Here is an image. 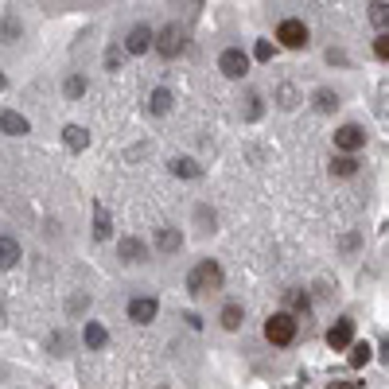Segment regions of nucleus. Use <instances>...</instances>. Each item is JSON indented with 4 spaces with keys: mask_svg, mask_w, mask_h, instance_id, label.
Here are the masks:
<instances>
[{
    "mask_svg": "<svg viewBox=\"0 0 389 389\" xmlns=\"http://www.w3.org/2000/svg\"><path fill=\"white\" fill-rule=\"evenodd\" d=\"M214 288H222V265L218 261H199V265L187 273V292L191 296H203V292H214Z\"/></svg>",
    "mask_w": 389,
    "mask_h": 389,
    "instance_id": "1",
    "label": "nucleus"
},
{
    "mask_svg": "<svg viewBox=\"0 0 389 389\" xmlns=\"http://www.w3.org/2000/svg\"><path fill=\"white\" fill-rule=\"evenodd\" d=\"M296 319L288 316V312H277V316L265 319V339L273 342V347H288L292 339H296Z\"/></svg>",
    "mask_w": 389,
    "mask_h": 389,
    "instance_id": "2",
    "label": "nucleus"
},
{
    "mask_svg": "<svg viewBox=\"0 0 389 389\" xmlns=\"http://www.w3.org/2000/svg\"><path fill=\"white\" fill-rule=\"evenodd\" d=\"M183 47H187V32H183L179 24H168L164 32H156V55L160 59H175Z\"/></svg>",
    "mask_w": 389,
    "mask_h": 389,
    "instance_id": "3",
    "label": "nucleus"
},
{
    "mask_svg": "<svg viewBox=\"0 0 389 389\" xmlns=\"http://www.w3.org/2000/svg\"><path fill=\"white\" fill-rule=\"evenodd\" d=\"M218 71L226 74V78H245V74H249V55H245L242 47H226L218 55Z\"/></svg>",
    "mask_w": 389,
    "mask_h": 389,
    "instance_id": "4",
    "label": "nucleus"
},
{
    "mask_svg": "<svg viewBox=\"0 0 389 389\" xmlns=\"http://www.w3.org/2000/svg\"><path fill=\"white\" fill-rule=\"evenodd\" d=\"M277 39L284 43L288 51H300V47H308V27H304V20H280V27H277Z\"/></svg>",
    "mask_w": 389,
    "mask_h": 389,
    "instance_id": "5",
    "label": "nucleus"
},
{
    "mask_svg": "<svg viewBox=\"0 0 389 389\" xmlns=\"http://www.w3.org/2000/svg\"><path fill=\"white\" fill-rule=\"evenodd\" d=\"M156 47V32L148 24H136V27H129V36H125V51L129 55H148V51Z\"/></svg>",
    "mask_w": 389,
    "mask_h": 389,
    "instance_id": "6",
    "label": "nucleus"
},
{
    "mask_svg": "<svg viewBox=\"0 0 389 389\" xmlns=\"http://www.w3.org/2000/svg\"><path fill=\"white\" fill-rule=\"evenodd\" d=\"M335 148H339V152H358V148H366V129L362 125H342L339 133H335Z\"/></svg>",
    "mask_w": 389,
    "mask_h": 389,
    "instance_id": "7",
    "label": "nucleus"
},
{
    "mask_svg": "<svg viewBox=\"0 0 389 389\" xmlns=\"http://www.w3.org/2000/svg\"><path fill=\"white\" fill-rule=\"evenodd\" d=\"M0 133L4 136H27L32 133V121L16 110H0Z\"/></svg>",
    "mask_w": 389,
    "mask_h": 389,
    "instance_id": "8",
    "label": "nucleus"
},
{
    "mask_svg": "<svg viewBox=\"0 0 389 389\" xmlns=\"http://www.w3.org/2000/svg\"><path fill=\"white\" fill-rule=\"evenodd\" d=\"M156 316H160V304L152 300V296H136L133 304H129V319H133V323H140V327H145V323H152Z\"/></svg>",
    "mask_w": 389,
    "mask_h": 389,
    "instance_id": "9",
    "label": "nucleus"
},
{
    "mask_svg": "<svg viewBox=\"0 0 389 389\" xmlns=\"http://www.w3.org/2000/svg\"><path fill=\"white\" fill-rule=\"evenodd\" d=\"M351 342H354V319H339L327 331V347L331 351H351Z\"/></svg>",
    "mask_w": 389,
    "mask_h": 389,
    "instance_id": "10",
    "label": "nucleus"
},
{
    "mask_svg": "<svg viewBox=\"0 0 389 389\" xmlns=\"http://www.w3.org/2000/svg\"><path fill=\"white\" fill-rule=\"evenodd\" d=\"M117 257H121L125 265H140L148 257V245L140 242V238H121V242H117Z\"/></svg>",
    "mask_w": 389,
    "mask_h": 389,
    "instance_id": "11",
    "label": "nucleus"
},
{
    "mask_svg": "<svg viewBox=\"0 0 389 389\" xmlns=\"http://www.w3.org/2000/svg\"><path fill=\"white\" fill-rule=\"evenodd\" d=\"M82 342H86V351H105V342H110V331L101 327V323H86L82 327Z\"/></svg>",
    "mask_w": 389,
    "mask_h": 389,
    "instance_id": "12",
    "label": "nucleus"
},
{
    "mask_svg": "<svg viewBox=\"0 0 389 389\" xmlns=\"http://www.w3.org/2000/svg\"><path fill=\"white\" fill-rule=\"evenodd\" d=\"M62 140H66L71 152H86V148H90V133H86L82 125H66V129H62Z\"/></svg>",
    "mask_w": 389,
    "mask_h": 389,
    "instance_id": "13",
    "label": "nucleus"
},
{
    "mask_svg": "<svg viewBox=\"0 0 389 389\" xmlns=\"http://www.w3.org/2000/svg\"><path fill=\"white\" fill-rule=\"evenodd\" d=\"M168 171H171V175H179V179H199V175H203V168H199L191 156H175L168 164Z\"/></svg>",
    "mask_w": 389,
    "mask_h": 389,
    "instance_id": "14",
    "label": "nucleus"
},
{
    "mask_svg": "<svg viewBox=\"0 0 389 389\" xmlns=\"http://www.w3.org/2000/svg\"><path fill=\"white\" fill-rule=\"evenodd\" d=\"M156 249H160V253H179V249H183V234L171 230V226H164V230L156 234Z\"/></svg>",
    "mask_w": 389,
    "mask_h": 389,
    "instance_id": "15",
    "label": "nucleus"
},
{
    "mask_svg": "<svg viewBox=\"0 0 389 389\" xmlns=\"http://www.w3.org/2000/svg\"><path fill=\"white\" fill-rule=\"evenodd\" d=\"M354 171H358V160H354V152H342V156L331 160V175H339V179H351Z\"/></svg>",
    "mask_w": 389,
    "mask_h": 389,
    "instance_id": "16",
    "label": "nucleus"
},
{
    "mask_svg": "<svg viewBox=\"0 0 389 389\" xmlns=\"http://www.w3.org/2000/svg\"><path fill=\"white\" fill-rule=\"evenodd\" d=\"M20 242L16 238H0V268H12L16 261H20Z\"/></svg>",
    "mask_w": 389,
    "mask_h": 389,
    "instance_id": "17",
    "label": "nucleus"
},
{
    "mask_svg": "<svg viewBox=\"0 0 389 389\" xmlns=\"http://www.w3.org/2000/svg\"><path fill=\"white\" fill-rule=\"evenodd\" d=\"M148 113H156V117H164V113H171V90H152V97H148Z\"/></svg>",
    "mask_w": 389,
    "mask_h": 389,
    "instance_id": "18",
    "label": "nucleus"
},
{
    "mask_svg": "<svg viewBox=\"0 0 389 389\" xmlns=\"http://www.w3.org/2000/svg\"><path fill=\"white\" fill-rule=\"evenodd\" d=\"M94 238L97 242H110L113 238V222H110V214H105V207H94Z\"/></svg>",
    "mask_w": 389,
    "mask_h": 389,
    "instance_id": "19",
    "label": "nucleus"
},
{
    "mask_svg": "<svg viewBox=\"0 0 389 389\" xmlns=\"http://www.w3.org/2000/svg\"><path fill=\"white\" fill-rule=\"evenodd\" d=\"M218 319H222V327H226V331H238L245 323V312H242V304H226Z\"/></svg>",
    "mask_w": 389,
    "mask_h": 389,
    "instance_id": "20",
    "label": "nucleus"
},
{
    "mask_svg": "<svg viewBox=\"0 0 389 389\" xmlns=\"http://www.w3.org/2000/svg\"><path fill=\"white\" fill-rule=\"evenodd\" d=\"M370 24H374L377 32H386L389 27V4L386 0H374V4H370Z\"/></svg>",
    "mask_w": 389,
    "mask_h": 389,
    "instance_id": "21",
    "label": "nucleus"
},
{
    "mask_svg": "<svg viewBox=\"0 0 389 389\" xmlns=\"http://www.w3.org/2000/svg\"><path fill=\"white\" fill-rule=\"evenodd\" d=\"M316 110L319 113H335L339 110V94H335V90H316Z\"/></svg>",
    "mask_w": 389,
    "mask_h": 389,
    "instance_id": "22",
    "label": "nucleus"
},
{
    "mask_svg": "<svg viewBox=\"0 0 389 389\" xmlns=\"http://www.w3.org/2000/svg\"><path fill=\"white\" fill-rule=\"evenodd\" d=\"M261 113H265V97L249 94V97H245V113H242V117H245V121H261Z\"/></svg>",
    "mask_w": 389,
    "mask_h": 389,
    "instance_id": "23",
    "label": "nucleus"
},
{
    "mask_svg": "<svg viewBox=\"0 0 389 389\" xmlns=\"http://www.w3.org/2000/svg\"><path fill=\"white\" fill-rule=\"evenodd\" d=\"M62 94L71 97V101H78V97L86 94V78H82V74H71V78L62 82Z\"/></svg>",
    "mask_w": 389,
    "mask_h": 389,
    "instance_id": "24",
    "label": "nucleus"
},
{
    "mask_svg": "<svg viewBox=\"0 0 389 389\" xmlns=\"http://www.w3.org/2000/svg\"><path fill=\"white\" fill-rule=\"evenodd\" d=\"M296 101H300V94H296V86H277V105L280 110H292V105H296Z\"/></svg>",
    "mask_w": 389,
    "mask_h": 389,
    "instance_id": "25",
    "label": "nucleus"
},
{
    "mask_svg": "<svg viewBox=\"0 0 389 389\" xmlns=\"http://www.w3.org/2000/svg\"><path fill=\"white\" fill-rule=\"evenodd\" d=\"M347 362H351L354 370H358V366H366V362H370V347H366V342H351V354H347Z\"/></svg>",
    "mask_w": 389,
    "mask_h": 389,
    "instance_id": "26",
    "label": "nucleus"
},
{
    "mask_svg": "<svg viewBox=\"0 0 389 389\" xmlns=\"http://www.w3.org/2000/svg\"><path fill=\"white\" fill-rule=\"evenodd\" d=\"M125 55H129L125 47H110V51H105V71L117 74V71H121V62H125Z\"/></svg>",
    "mask_w": 389,
    "mask_h": 389,
    "instance_id": "27",
    "label": "nucleus"
},
{
    "mask_svg": "<svg viewBox=\"0 0 389 389\" xmlns=\"http://www.w3.org/2000/svg\"><path fill=\"white\" fill-rule=\"evenodd\" d=\"M16 39H20V20L8 16V20H4V43H16Z\"/></svg>",
    "mask_w": 389,
    "mask_h": 389,
    "instance_id": "28",
    "label": "nucleus"
},
{
    "mask_svg": "<svg viewBox=\"0 0 389 389\" xmlns=\"http://www.w3.org/2000/svg\"><path fill=\"white\" fill-rule=\"evenodd\" d=\"M374 55H377V59H386V62H389V36H386V32H381V36L374 39Z\"/></svg>",
    "mask_w": 389,
    "mask_h": 389,
    "instance_id": "29",
    "label": "nucleus"
},
{
    "mask_svg": "<svg viewBox=\"0 0 389 389\" xmlns=\"http://www.w3.org/2000/svg\"><path fill=\"white\" fill-rule=\"evenodd\" d=\"M253 55H257L261 62H268V59H273V43H268V39H261V43L253 47Z\"/></svg>",
    "mask_w": 389,
    "mask_h": 389,
    "instance_id": "30",
    "label": "nucleus"
},
{
    "mask_svg": "<svg viewBox=\"0 0 389 389\" xmlns=\"http://www.w3.org/2000/svg\"><path fill=\"white\" fill-rule=\"evenodd\" d=\"M194 214H199V222H203V230H214V210L199 207V210H194Z\"/></svg>",
    "mask_w": 389,
    "mask_h": 389,
    "instance_id": "31",
    "label": "nucleus"
},
{
    "mask_svg": "<svg viewBox=\"0 0 389 389\" xmlns=\"http://www.w3.org/2000/svg\"><path fill=\"white\" fill-rule=\"evenodd\" d=\"M51 351H55V354H66V335H62V331L51 339Z\"/></svg>",
    "mask_w": 389,
    "mask_h": 389,
    "instance_id": "32",
    "label": "nucleus"
},
{
    "mask_svg": "<svg viewBox=\"0 0 389 389\" xmlns=\"http://www.w3.org/2000/svg\"><path fill=\"white\" fill-rule=\"evenodd\" d=\"M292 304L300 308V312H308V304H312V300H308V292H296V296H292Z\"/></svg>",
    "mask_w": 389,
    "mask_h": 389,
    "instance_id": "33",
    "label": "nucleus"
},
{
    "mask_svg": "<svg viewBox=\"0 0 389 389\" xmlns=\"http://www.w3.org/2000/svg\"><path fill=\"white\" fill-rule=\"evenodd\" d=\"M4 86H8V78H4V71H0V94H4Z\"/></svg>",
    "mask_w": 389,
    "mask_h": 389,
    "instance_id": "34",
    "label": "nucleus"
}]
</instances>
